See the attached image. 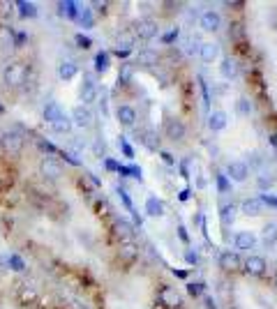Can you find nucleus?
<instances>
[{
	"label": "nucleus",
	"instance_id": "f257e3e1",
	"mask_svg": "<svg viewBox=\"0 0 277 309\" xmlns=\"http://www.w3.org/2000/svg\"><path fill=\"white\" fill-rule=\"evenodd\" d=\"M2 79L7 85H23L26 79H28V67H26V62H9L5 72H2Z\"/></svg>",
	"mask_w": 277,
	"mask_h": 309
},
{
	"label": "nucleus",
	"instance_id": "f03ea898",
	"mask_svg": "<svg viewBox=\"0 0 277 309\" xmlns=\"http://www.w3.org/2000/svg\"><path fill=\"white\" fill-rule=\"evenodd\" d=\"M39 175L46 178V180H60V175H62V166H60V162L56 157L44 155V157L39 159Z\"/></svg>",
	"mask_w": 277,
	"mask_h": 309
},
{
	"label": "nucleus",
	"instance_id": "7ed1b4c3",
	"mask_svg": "<svg viewBox=\"0 0 277 309\" xmlns=\"http://www.w3.org/2000/svg\"><path fill=\"white\" fill-rule=\"evenodd\" d=\"M157 32H159V26L155 19H141L134 28V37L143 39V42H150L153 37H157Z\"/></svg>",
	"mask_w": 277,
	"mask_h": 309
},
{
	"label": "nucleus",
	"instance_id": "20e7f679",
	"mask_svg": "<svg viewBox=\"0 0 277 309\" xmlns=\"http://www.w3.org/2000/svg\"><path fill=\"white\" fill-rule=\"evenodd\" d=\"M99 95V88H97V83H95V79L90 74L83 76V83H81V88H79V99L83 102V106L90 104V102H95Z\"/></svg>",
	"mask_w": 277,
	"mask_h": 309
},
{
	"label": "nucleus",
	"instance_id": "39448f33",
	"mask_svg": "<svg viewBox=\"0 0 277 309\" xmlns=\"http://www.w3.org/2000/svg\"><path fill=\"white\" fill-rule=\"evenodd\" d=\"M2 145H5V150L12 152V155H19L23 148V134L19 129H9L2 134Z\"/></svg>",
	"mask_w": 277,
	"mask_h": 309
},
{
	"label": "nucleus",
	"instance_id": "423d86ee",
	"mask_svg": "<svg viewBox=\"0 0 277 309\" xmlns=\"http://www.w3.org/2000/svg\"><path fill=\"white\" fill-rule=\"evenodd\" d=\"M157 298H159V302H162L164 307H169V309H178L180 305H183V298H180V293L173 286H166V284L159 288Z\"/></svg>",
	"mask_w": 277,
	"mask_h": 309
},
{
	"label": "nucleus",
	"instance_id": "0eeeda50",
	"mask_svg": "<svg viewBox=\"0 0 277 309\" xmlns=\"http://www.w3.org/2000/svg\"><path fill=\"white\" fill-rule=\"evenodd\" d=\"M134 42H136L134 35L120 32L118 37H116V49H113V53H116L118 58H127L129 53H132V49H134Z\"/></svg>",
	"mask_w": 277,
	"mask_h": 309
},
{
	"label": "nucleus",
	"instance_id": "6e6552de",
	"mask_svg": "<svg viewBox=\"0 0 277 309\" xmlns=\"http://www.w3.org/2000/svg\"><path fill=\"white\" fill-rule=\"evenodd\" d=\"M72 125H76V127H90L92 125V111H90L88 106H83V104H79V106H74L72 109Z\"/></svg>",
	"mask_w": 277,
	"mask_h": 309
},
{
	"label": "nucleus",
	"instance_id": "1a4fd4ad",
	"mask_svg": "<svg viewBox=\"0 0 277 309\" xmlns=\"http://www.w3.org/2000/svg\"><path fill=\"white\" fill-rule=\"evenodd\" d=\"M164 132L169 141H183L185 134H187V127H185V122L180 120V118H171V120H166Z\"/></svg>",
	"mask_w": 277,
	"mask_h": 309
},
{
	"label": "nucleus",
	"instance_id": "9d476101",
	"mask_svg": "<svg viewBox=\"0 0 277 309\" xmlns=\"http://www.w3.org/2000/svg\"><path fill=\"white\" fill-rule=\"evenodd\" d=\"M249 175V166L245 162H229L226 166V178L233 182H245Z\"/></svg>",
	"mask_w": 277,
	"mask_h": 309
},
{
	"label": "nucleus",
	"instance_id": "9b49d317",
	"mask_svg": "<svg viewBox=\"0 0 277 309\" xmlns=\"http://www.w3.org/2000/svg\"><path fill=\"white\" fill-rule=\"evenodd\" d=\"M113 231H116V235H118L120 242H132L136 235V226L132 224V222H127V219H118L116 222V226H113Z\"/></svg>",
	"mask_w": 277,
	"mask_h": 309
},
{
	"label": "nucleus",
	"instance_id": "f8f14e48",
	"mask_svg": "<svg viewBox=\"0 0 277 309\" xmlns=\"http://www.w3.org/2000/svg\"><path fill=\"white\" fill-rule=\"evenodd\" d=\"M240 265H243V261H240L238 252H224V254H219V268L224 272H236Z\"/></svg>",
	"mask_w": 277,
	"mask_h": 309
},
{
	"label": "nucleus",
	"instance_id": "ddd939ff",
	"mask_svg": "<svg viewBox=\"0 0 277 309\" xmlns=\"http://www.w3.org/2000/svg\"><path fill=\"white\" fill-rule=\"evenodd\" d=\"M219 26H222V16H219V12H215V9H208V12H203V14H201V28L206 32L219 30Z\"/></svg>",
	"mask_w": 277,
	"mask_h": 309
},
{
	"label": "nucleus",
	"instance_id": "4468645a",
	"mask_svg": "<svg viewBox=\"0 0 277 309\" xmlns=\"http://www.w3.org/2000/svg\"><path fill=\"white\" fill-rule=\"evenodd\" d=\"M116 120H118L123 127H134L136 111L132 109V106H127V104H120L118 109H116Z\"/></svg>",
	"mask_w": 277,
	"mask_h": 309
},
{
	"label": "nucleus",
	"instance_id": "2eb2a0df",
	"mask_svg": "<svg viewBox=\"0 0 277 309\" xmlns=\"http://www.w3.org/2000/svg\"><path fill=\"white\" fill-rule=\"evenodd\" d=\"M240 210H243V215H247V217H259V215H263V210H266V205H263L261 198H245L243 203H240Z\"/></svg>",
	"mask_w": 277,
	"mask_h": 309
},
{
	"label": "nucleus",
	"instance_id": "dca6fc26",
	"mask_svg": "<svg viewBox=\"0 0 277 309\" xmlns=\"http://www.w3.org/2000/svg\"><path fill=\"white\" fill-rule=\"evenodd\" d=\"M266 258L263 256H247V261H245V272L247 275H252V277H261L263 272H266Z\"/></svg>",
	"mask_w": 277,
	"mask_h": 309
},
{
	"label": "nucleus",
	"instance_id": "f3484780",
	"mask_svg": "<svg viewBox=\"0 0 277 309\" xmlns=\"http://www.w3.org/2000/svg\"><path fill=\"white\" fill-rule=\"evenodd\" d=\"M136 65H141V67H155V65H159V53L153 51V49H141L139 56H136Z\"/></svg>",
	"mask_w": 277,
	"mask_h": 309
},
{
	"label": "nucleus",
	"instance_id": "a211bd4d",
	"mask_svg": "<svg viewBox=\"0 0 277 309\" xmlns=\"http://www.w3.org/2000/svg\"><path fill=\"white\" fill-rule=\"evenodd\" d=\"M236 249H240V252H247V249H254L256 245V235L252 233V231H240V233H236Z\"/></svg>",
	"mask_w": 277,
	"mask_h": 309
},
{
	"label": "nucleus",
	"instance_id": "6ab92c4d",
	"mask_svg": "<svg viewBox=\"0 0 277 309\" xmlns=\"http://www.w3.org/2000/svg\"><path fill=\"white\" fill-rule=\"evenodd\" d=\"M226 125H229V115H226L224 111H213V113L208 115L210 132H222V129H226Z\"/></svg>",
	"mask_w": 277,
	"mask_h": 309
},
{
	"label": "nucleus",
	"instance_id": "aec40b11",
	"mask_svg": "<svg viewBox=\"0 0 277 309\" xmlns=\"http://www.w3.org/2000/svg\"><path fill=\"white\" fill-rule=\"evenodd\" d=\"M199 56H201V60L203 62H215L217 60V56H219V46L217 44H213V42H203L201 46H199Z\"/></svg>",
	"mask_w": 277,
	"mask_h": 309
},
{
	"label": "nucleus",
	"instance_id": "412c9836",
	"mask_svg": "<svg viewBox=\"0 0 277 309\" xmlns=\"http://www.w3.org/2000/svg\"><path fill=\"white\" fill-rule=\"evenodd\" d=\"M79 9H81V5L74 2V0H62V2H58V14L65 16V19H76V16H79Z\"/></svg>",
	"mask_w": 277,
	"mask_h": 309
},
{
	"label": "nucleus",
	"instance_id": "4be33fe9",
	"mask_svg": "<svg viewBox=\"0 0 277 309\" xmlns=\"http://www.w3.org/2000/svg\"><path fill=\"white\" fill-rule=\"evenodd\" d=\"M76 74H79V65L74 60H65L58 65V76L62 81H72Z\"/></svg>",
	"mask_w": 277,
	"mask_h": 309
},
{
	"label": "nucleus",
	"instance_id": "5701e85b",
	"mask_svg": "<svg viewBox=\"0 0 277 309\" xmlns=\"http://www.w3.org/2000/svg\"><path fill=\"white\" fill-rule=\"evenodd\" d=\"M139 136H141V143L146 145L150 152L159 150V139H157V132H155V129H143Z\"/></svg>",
	"mask_w": 277,
	"mask_h": 309
},
{
	"label": "nucleus",
	"instance_id": "b1692460",
	"mask_svg": "<svg viewBox=\"0 0 277 309\" xmlns=\"http://www.w3.org/2000/svg\"><path fill=\"white\" fill-rule=\"evenodd\" d=\"M118 254H120L123 261H134V258L139 256V245H136L134 240H132V242H120Z\"/></svg>",
	"mask_w": 277,
	"mask_h": 309
},
{
	"label": "nucleus",
	"instance_id": "393cba45",
	"mask_svg": "<svg viewBox=\"0 0 277 309\" xmlns=\"http://www.w3.org/2000/svg\"><path fill=\"white\" fill-rule=\"evenodd\" d=\"M219 74L224 76L226 81L236 79V76H238V62L233 60V58H224V60H222V65H219Z\"/></svg>",
	"mask_w": 277,
	"mask_h": 309
},
{
	"label": "nucleus",
	"instance_id": "a878e982",
	"mask_svg": "<svg viewBox=\"0 0 277 309\" xmlns=\"http://www.w3.org/2000/svg\"><path fill=\"white\" fill-rule=\"evenodd\" d=\"M42 115H44V120L49 122V125H53V122H56L60 115H62V109L58 106V102H46Z\"/></svg>",
	"mask_w": 277,
	"mask_h": 309
},
{
	"label": "nucleus",
	"instance_id": "bb28decb",
	"mask_svg": "<svg viewBox=\"0 0 277 309\" xmlns=\"http://www.w3.org/2000/svg\"><path fill=\"white\" fill-rule=\"evenodd\" d=\"M146 215H150V217H162L164 215V205H162V201H157V196L146 198Z\"/></svg>",
	"mask_w": 277,
	"mask_h": 309
},
{
	"label": "nucleus",
	"instance_id": "cd10ccee",
	"mask_svg": "<svg viewBox=\"0 0 277 309\" xmlns=\"http://www.w3.org/2000/svg\"><path fill=\"white\" fill-rule=\"evenodd\" d=\"M233 219H236V205L233 203H226L219 208V222H222V226L229 228L233 224Z\"/></svg>",
	"mask_w": 277,
	"mask_h": 309
},
{
	"label": "nucleus",
	"instance_id": "c85d7f7f",
	"mask_svg": "<svg viewBox=\"0 0 277 309\" xmlns=\"http://www.w3.org/2000/svg\"><path fill=\"white\" fill-rule=\"evenodd\" d=\"M72 127H74V125H72V118H69V115H65V113L60 115L58 120L51 125V129L56 132V134H69V132H72Z\"/></svg>",
	"mask_w": 277,
	"mask_h": 309
},
{
	"label": "nucleus",
	"instance_id": "c756f323",
	"mask_svg": "<svg viewBox=\"0 0 277 309\" xmlns=\"http://www.w3.org/2000/svg\"><path fill=\"white\" fill-rule=\"evenodd\" d=\"M261 238H263L266 245H275V242H277V222H268V224H263Z\"/></svg>",
	"mask_w": 277,
	"mask_h": 309
},
{
	"label": "nucleus",
	"instance_id": "7c9ffc66",
	"mask_svg": "<svg viewBox=\"0 0 277 309\" xmlns=\"http://www.w3.org/2000/svg\"><path fill=\"white\" fill-rule=\"evenodd\" d=\"M109 65H111V53H109V51H99L97 56H95V72L104 74L106 69H109Z\"/></svg>",
	"mask_w": 277,
	"mask_h": 309
},
{
	"label": "nucleus",
	"instance_id": "2f4dec72",
	"mask_svg": "<svg viewBox=\"0 0 277 309\" xmlns=\"http://www.w3.org/2000/svg\"><path fill=\"white\" fill-rule=\"evenodd\" d=\"M16 7H19V16L21 19H35L37 16V5L35 2H16Z\"/></svg>",
	"mask_w": 277,
	"mask_h": 309
},
{
	"label": "nucleus",
	"instance_id": "473e14b6",
	"mask_svg": "<svg viewBox=\"0 0 277 309\" xmlns=\"http://www.w3.org/2000/svg\"><path fill=\"white\" fill-rule=\"evenodd\" d=\"M76 21L81 23L83 28H92V26H95V16H92V9L81 7V9H79V16H76Z\"/></svg>",
	"mask_w": 277,
	"mask_h": 309
},
{
	"label": "nucleus",
	"instance_id": "72a5a7b5",
	"mask_svg": "<svg viewBox=\"0 0 277 309\" xmlns=\"http://www.w3.org/2000/svg\"><path fill=\"white\" fill-rule=\"evenodd\" d=\"M134 79V65L132 62H123L118 72V83H129Z\"/></svg>",
	"mask_w": 277,
	"mask_h": 309
},
{
	"label": "nucleus",
	"instance_id": "f704fd0d",
	"mask_svg": "<svg viewBox=\"0 0 277 309\" xmlns=\"http://www.w3.org/2000/svg\"><path fill=\"white\" fill-rule=\"evenodd\" d=\"M14 35L16 32L9 28V26H0V46H14Z\"/></svg>",
	"mask_w": 277,
	"mask_h": 309
},
{
	"label": "nucleus",
	"instance_id": "c9c22d12",
	"mask_svg": "<svg viewBox=\"0 0 277 309\" xmlns=\"http://www.w3.org/2000/svg\"><path fill=\"white\" fill-rule=\"evenodd\" d=\"M7 263H9V268H12L14 272H23V270H26V261H23L19 254H9Z\"/></svg>",
	"mask_w": 277,
	"mask_h": 309
},
{
	"label": "nucleus",
	"instance_id": "e433bc0d",
	"mask_svg": "<svg viewBox=\"0 0 277 309\" xmlns=\"http://www.w3.org/2000/svg\"><path fill=\"white\" fill-rule=\"evenodd\" d=\"M215 180H217V189H219V194H226V192L231 189V182H229L226 173H215Z\"/></svg>",
	"mask_w": 277,
	"mask_h": 309
},
{
	"label": "nucleus",
	"instance_id": "4c0bfd02",
	"mask_svg": "<svg viewBox=\"0 0 277 309\" xmlns=\"http://www.w3.org/2000/svg\"><path fill=\"white\" fill-rule=\"evenodd\" d=\"M236 109H238L240 115H249L252 113V102H249L247 97H240L238 102H236Z\"/></svg>",
	"mask_w": 277,
	"mask_h": 309
},
{
	"label": "nucleus",
	"instance_id": "58836bf2",
	"mask_svg": "<svg viewBox=\"0 0 277 309\" xmlns=\"http://www.w3.org/2000/svg\"><path fill=\"white\" fill-rule=\"evenodd\" d=\"M37 145H39V150H44L46 155H49V157H53L56 152H60L58 148H56V145H53L51 141H46V139H37Z\"/></svg>",
	"mask_w": 277,
	"mask_h": 309
},
{
	"label": "nucleus",
	"instance_id": "ea45409f",
	"mask_svg": "<svg viewBox=\"0 0 277 309\" xmlns=\"http://www.w3.org/2000/svg\"><path fill=\"white\" fill-rule=\"evenodd\" d=\"M118 148L125 152L127 159H134V150H132V145L127 143V136H118Z\"/></svg>",
	"mask_w": 277,
	"mask_h": 309
},
{
	"label": "nucleus",
	"instance_id": "a19ab883",
	"mask_svg": "<svg viewBox=\"0 0 277 309\" xmlns=\"http://www.w3.org/2000/svg\"><path fill=\"white\" fill-rule=\"evenodd\" d=\"M203 291H206V284H203V281H189L187 284V293L194 295V298L203 295Z\"/></svg>",
	"mask_w": 277,
	"mask_h": 309
},
{
	"label": "nucleus",
	"instance_id": "79ce46f5",
	"mask_svg": "<svg viewBox=\"0 0 277 309\" xmlns=\"http://www.w3.org/2000/svg\"><path fill=\"white\" fill-rule=\"evenodd\" d=\"M74 42H76V46H79V49H90V46H92V39H90L88 35H83V32H79V35H76Z\"/></svg>",
	"mask_w": 277,
	"mask_h": 309
},
{
	"label": "nucleus",
	"instance_id": "37998d69",
	"mask_svg": "<svg viewBox=\"0 0 277 309\" xmlns=\"http://www.w3.org/2000/svg\"><path fill=\"white\" fill-rule=\"evenodd\" d=\"M178 35H180V30L178 28H173V30H169L166 35H162V42H164V44H173V42L178 39Z\"/></svg>",
	"mask_w": 277,
	"mask_h": 309
},
{
	"label": "nucleus",
	"instance_id": "c03bdc74",
	"mask_svg": "<svg viewBox=\"0 0 277 309\" xmlns=\"http://www.w3.org/2000/svg\"><path fill=\"white\" fill-rule=\"evenodd\" d=\"M60 155L65 157V162H67V164H72V166H81V159H79V157H74V155H72L69 150H62Z\"/></svg>",
	"mask_w": 277,
	"mask_h": 309
},
{
	"label": "nucleus",
	"instance_id": "a18cd8bd",
	"mask_svg": "<svg viewBox=\"0 0 277 309\" xmlns=\"http://www.w3.org/2000/svg\"><path fill=\"white\" fill-rule=\"evenodd\" d=\"M199 85H201V92H203V104L210 106V92H208V83L203 81V79H199Z\"/></svg>",
	"mask_w": 277,
	"mask_h": 309
},
{
	"label": "nucleus",
	"instance_id": "49530a36",
	"mask_svg": "<svg viewBox=\"0 0 277 309\" xmlns=\"http://www.w3.org/2000/svg\"><path fill=\"white\" fill-rule=\"evenodd\" d=\"M127 169H129V178H134V180H141V178H143V171H141V166L132 164V166H127Z\"/></svg>",
	"mask_w": 277,
	"mask_h": 309
},
{
	"label": "nucleus",
	"instance_id": "de8ad7c7",
	"mask_svg": "<svg viewBox=\"0 0 277 309\" xmlns=\"http://www.w3.org/2000/svg\"><path fill=\"white\" fill-rule=\"evenodd\" d=\"M185 261H187L189 265H196V263H199V254L192 252V249H187V252H185Z\"/></svg>",
	"mask_w": 277,
	"mask_h": 309
},
{
	"label": "nucleus",
	"instance_id": "09e8293b",
	"mask_svg": "<svg viewBox=\"0 0 277 309\" xmlns=\"http://www.w3.org/2000/svg\"><path fill=\"white\" fill-rule=\"evenodd\" d=\"M159 157H162V162H164V164H169V166H173V164H176V157H173L171 152L162 150V152H159Z\"/></svg>",
	"mask_w": 277,
	"mask_h": 309
},
{
	"label": "nucleus",
	"instance_id": "8fccbe9b",
	"mask_svg": "<svg viewBox=\"0 0 277 309\" xmlns=\"http://www.w3.org/2000/svg\"><path fill=\"white\" fill-rule=\"evenodd\" d=\"M270 185H273V178H268V175L259 178V189H270Z\"/></svg>",
	"mask_w": 277,
	"mask_h": 309
},
{
	"label": "nucleus",
	"instance_id": "3c124183",
	"mask_svg": "<svg viewBox=\"0 0 277 309\" xmlns=\"http://www.w3.org/2000/svg\"><path fill=\"white\" fill-rule=\"evenodd\" d=\"M95 155H97V157H104V141H95Z\"/></svg>",
	"mask_w": 277,
	"mask_h": 309
},
{
	"label": "nucleus",
	"instance_id": "603ef678",
	"mask_svg": "<svg viewBox=\"0 0 277 309\" xmlns=\"http://www.w3.org/2000/svg\"><path fill=\"white\" fill-rule=\"evenodd\" d=\"M104 166H106V171H118V164L111 157H104Z\"/></svg>",
	"mask_w": 277,
	"mask_h": 309
},
{
	"label": "nucleus",
	"instance_id": "864d4df0",
	"mask_svg": "<svg viewBox=\"0 0 277 309\" xmlns=\"http://www.w3.org/2000/svg\"><path fill=\"white\" fill-rule=\"evenodd\" d=\"M203 305H206V309H217V305H215V300L210 295H203Z\"/></svg>",
	"mask_w": 277,
	"mask_h": 309
},
{
	"label": "nucleus",
	"instance_id": "5fc2aeb1",
	"mask_svg": "<svg viewBox=\"0 0 277 309\" xmlns=\"http://www.w3.org/2000/svg\"><path fill=\"white\" fill-rule=\"evenodd\" d=\"M261 201H263V205L268 203V205H275V208H277V196H268V194H266V196H261Z\"/></svg>",
	"mask_w": 277,
	"mask_h": 309
},
{
	"label": "nucleus",
	"instance_id": "6e6d98bb",
	"mask_svg": "<svg viewBox=\"0 0 277 309\" xmlns=\"http://www.w3.org/2000/svg\"><path fill=\"white\" fill-rule=\"evenodd\" d=\"M189 196H192V189L185 187V189H183V192L178 194V198H180V201H189Z\"/></svg>",
	"mask_w": 277,
	"mask_h": 309
},
{
	"label": "nucleus",
	"instance_id": "4d7b16f0",
	"mask_svg": "<svg viewBox=\"0 0 277 309\" xmlns=\"http://www.w3.org/2000/svg\"><path fill=\"white\" fill-rule=\"evenodd\" d=\"M178 235H180V240L183 242H189V235H187V228L185 226H178Z\"/></svg>",
	"mask_w": 277,
	"mask_h": 309
},
{
	"label": "nucleus",
	"instance_id": "13d9d810",
	"mask_svg": "<svg viewBox=\"0 0 277 309\" xmlns=\"http://www.w3.org/2000/svg\"><path fill=\"white\" fill-rule=\"evenodd\" d=\"M180 173H183V178H189V171H187V162H183V164H180Z\"/></svg>",
	"mask_w": 277,
	"mask_h": 309
},
{
	"label": "nucleus",
	"instance_id": "bf43d9fd",
	"mask_svg": "<svg viewBox=\"0 0 277 309\" xmlns=\"http://www.w3.org/2000/svg\"><path fill=\"white\" fill-rule=\"evenodd\" d=\"M173 275H176V277H180V279L187 277V272H185V270H173Z\"/></svg>",
	"mask_w": 277,
	"mask_h": 309
},
{
	"label": "nucleus",
	"instance_id": "052dcab7",
	"mask_svg": "<svg viewBox=\"0 0 277 309\" xmlns=\"http://www.w3.org/2000/svg\"><path fill=\"white\" fill-rule=\"evenodd\" d=\"M273 284L277 286V270H275V275H273Z\"/></svg>",
	"mask_w": 277,
	"mask_h": 309
},
{
	"label": "nucleus",
	"instance_id": "680f3d73",
	"mask_svg": "<svg viewBox=\"0 0 277 309\" xmlns=\"http://www.w3.org/2000/svg\"><path fill=\"white\" fill-rule=\"evenodd\" d=\"M2 111H5V109H2V106H0V115H2Z\"/></svg>",
	"mask_w": 277,
	"mask_h": 309
}]
</instances>
